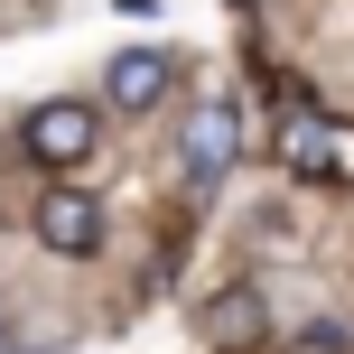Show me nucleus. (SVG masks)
Masks as SVG:
<instances>
[{"label": "nucleus", "instance_id": "nucleus-2", "mask_svg": "<svg viewBox=\"0 0 354 354\" xmlns=\"http://www.w3.org/2000/svg\"><path fill=\"white\" fill-rule=\"evenodd\" d=\"M233 159H243V112H233V103L187 112V131H177V177L205 196V187H224V168H233Z\"/></svg>", "mask_w": 354, "mask_h": 354}, {"label": "nucleus", "instance_id": "nucleus-7", "mask_svg": "<svg viewBox=\"0 0 354 354\" xmlns=\"http://www.w3.org/2000/svg\"><path fill=\"white\" fill-rule=\"evenodd\" d=\"M354 336H345V326H308V336H299V354H345Z\"/></svg>", "mask_w": 354, "mask_h": 354}, {"label": "nucleus", "instance_id": "nucleus-5", "mask_svg": "<svg viewBox=\"0 0 354 354\" xmlns=\"http://www.w3.org/2000/svg\"><path fill=\"white\" fill-rule=\"evenodd\" d=\"M168 84H177V56H168V47H122V56L103 66V103L131 112V122H140V112H159Z\"/></svg>", "mask_w": 354, "mask_h": 354}, {"label": "nucleus", "instance_id": "nucleus-1", "mask_svg": "<svg viewBox=\"0 0 354 354\" xmlns=\"http://www.w3.org/2000/svg\"><path fill=\"white\" fill-rule=\"evenodd\" d=\"M19 149L47 177H66V168H84L93 149H103V112H93L84 93H56V103H37L28 122H19Z\"/></svg>", "mask_w": 354, "mask_h": 354}, {"label": "nucleus", "instance_id": "nucleus-3", "mask_svg": "<svg viewBox=\"0 0 354 354\" xmlns=\"http://www.w3.org/2000/svg\"><path fill=\"white\" fill-rule=\"evenodd\" d=\"M28 233L56 252V261H93V252H103V205H93L84 187H47L28 205Z\"/></svg>", "mask_w": 354, "mask_h": 354}, {"label": "nucleus", "instance_id": "nucleus-6", "mask_svg": "<svg viewBox=\"0 0 354 354\" xmlns=\"http://www.w3.org/2000/svg\"><path fill=\"white\" fill-rule=\"evenodd\" d=\"M289 168H308V177L336 168V149H326V131H317V122H289Z\"/></svg>", "mask_w": 354, "mask_h": 354}, {"label": "nucleus", "instance_id": "nucleus-4", "mask_svg": "<svg viewBox=\"0 0 354 354\" xmlns=\"http://www.w3.org/2000/svg\"><path fill=\"white\" fill-rule=\"evenodd\" d=\"M196 336H205L214 354H261V345H270V299H261L252 280L214 289V299H205V317H196Z\"/></svg>", "mask_w": 354, "mask_h": 354}]
</instances>
